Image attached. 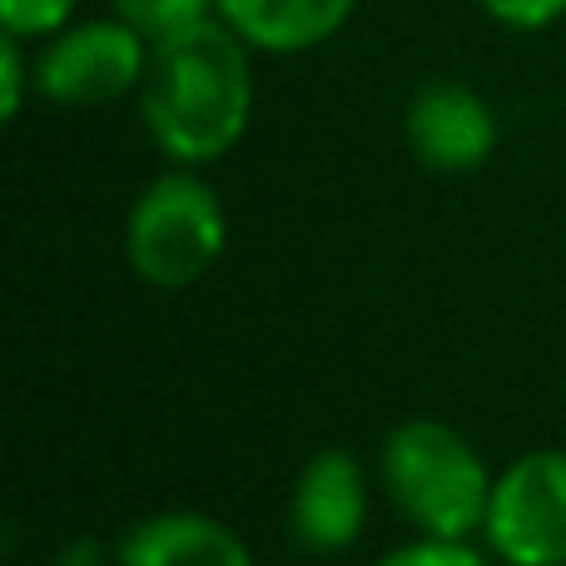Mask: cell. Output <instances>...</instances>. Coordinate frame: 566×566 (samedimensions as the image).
I'll list each match as a JSON object with an SVG mask.
<instances>
[{"mask_svg": "<svg viewBox=\"0 0 566 566\" xmlns=\"http://www.w3.org/2000/svg\"><path fill=\"white\" fill-rule=\"evenodd\" d=\"M50 566H105V547L95 537H70Z\"/></svg>", "mask_w": 566, "mask_h": 566, "instance_id": "cell-15", "label": "cell"}, {"mask_svg": "<svg viewBox=\"0 0 566 566\" xmlns=\"http://www.w3.org/2000/svg\"><path fill=\"white\" fill-rule=\"evenodd\" d=\"M373 566H488V562H482L478 552L468 547V542H438V537H422V542H412V547L388 552V557L373 562Z\"/></svg>", "mask_w": 566, "mask_h": 566, "instance_id": "cell-12", "label": "cell"}, {"mask_svg": "<svg viewBox=\"0 0 566 566\" xmlns=\"http://www.w3.org/2000/svg\"><path fill=\"white\" fill-rule=\"evenodd\" d=\"M488 542L512 566H566V452L537 448L492 482Z\"/></svg>", "mask_w": 566, "mask_h": 566, "instance_id": "cell-4", "label": "cell"}, {"mask_svg": "<svg viewBox=\"0 0 566 566\" xmlns=\"http://www.w3.org/2000/svg\"><path fill=\"white\" fill-rule=\"evenodd\" d=\"M229 224L219 195L195 175H159L125 224L129 269L149 289H189L224 259Z\"/></svg>", "mask_w": 566, "mask_h": 566, "instance_id": "cell-3", "label": "cell"}, {"mask_svg": "<svg viewBox=\"0 0 566 566\" xmlns=\"http://www.w3.org/2000/svg\"><path fill=\"white\" fill-rule=\"evenodd\" d=\"M408 149L432 175H468L497 149V115L478 90L432 80L408 105Z\"/></svg>", "mask_w": 566, "mask_h": 566, "instance_id": "cell-6", "label": "cell"}, {"mask_svg": "<svg viewBox=\"0 0 566 566\" xmlns=\"http://www.w3.org/2000/svg\"><path fill=\"white\" fill-rule=\"evenodd\" d=\"M358 0H214L219 20L239 30L254 50L298 55L348 25Z\"/></svg>", "mask_w": 566, "mask_h": 566, "instance_id": "cell-9", "label": "cell"}, {"mask_svg": "<svg viewBox=\"0 0 566 566\" xmlns=\"http://www.w3.org/2000/svg\"><path fill=\"white\" fill-rule=\"evenodd\" d=\"M75 0H0V20L10 35L30 40V35H55L70 25Z\"/></svg>", "mask_w": 566, "mask_h": 566, "instance_id": "cell-11", "label": "cell"}, {"mask_svg": "<svg viewBox=\"0 0 566 566\" xmlns=\"http://www.w3.org/2000/svg\"><path fill=\"white\" fill-rule=\"evenodd\" d=\"M368 497H363V468L353 452L323 448L303 462L293 488V537L303 552H343L353 547Z\"/></svg>", "mask_w": 566, "mask_h": 566, "instance_id": "cell-7", "label": "cell"}, {"mask_svg": "<svg viewBox=\"0 0 566 566\" xmlns=\"http://www.w3.org/2000/svg\"><path fill=\"white\" fill-rule=\"evenodd\" d=\"M149 70V40L129 20H85V25L55 30L35 65V85L45 99L65 109L80 105H109L145 85Z\"/></svg>", "mask_w": 566, "mask_h": 566, "instance_id": "cell-5", "label": "cell"}, {"mask_svg": "<svg viewBox=\"0 0 566 566\" xmlns=\"http://www.w3.org/2000/svg\"><path fill=\"white\" fill-rule=\"evenodd\" d=\"M209 6L214 0H115L119 20H129L149 45H159L169 35H185L189 25L209 20Z\"/></svg>", "mask_w": 566, "mask_h": 566, "instance_id": "cell-10", "label": "cell"}, {"mask_svg": "<svg viewBox=\"0 0 566 566\" xmlns=\"http://www.w3.org/2000/svg\"><path fill=\"white\" fill-rule=\"evenodd\" d=\"M20 105H25V55H20V35L0 40V115L15 119Z\"/></svg>", "mask_w": 566, "mask_h": 566, "instance_id": "cell-14", "label": "cell"}, {"mask_svg": "<svg viewBox=\"0 0 566 566\" xmlns=\"http://www.w3.org/2000/svg\"><path fill=\"white\" fill-rule=\"evenodd\" d=\"M507 30H547L566 15V0H478Z\"/></svg>", "mask_w": 566, "mask_h": 566, "instance_id": "cell-13", "label": "cell"}, {"mask_svg": "<svg viewBox=\"0 0 566 566\" xmlns=\"http://www.w3.org/2000/svg\"><path fill=\"white\" fill-rule=\"evenodd\" d=\"M119 566H254V552L205 512H159L125 532Z\"/></svg>", "mask_w": 566, "mask_h": 566, "instance_id": "cell-8", "label": "cell"}, {"mask_svg": "<svg viewBox=\"0 0 566 566\" xmlns=\"http://www.w3.org/2000/svg\"><path fill=\"white\" fill-rule=\"evenodd\" d=\"M244 45L249 40L229 20H199L185 35L149 45L139 115L169 159L209 165L244 139L254 115V70Z\"/></svg>", "mask_w": 566, "mask_h": 566, "instance_id": "cell-1", "label": "cell"}, {"mask_svg": "<svg viewBox=\"0 0 566 566\" xmlns=\"http://www.w3.org/2000/svg\"><path fill=\"white\" fill-rule=\"evenodd\" d=\"M382 488L392 507L438 542H468L488 522L492 478L478 448L438 418H408L382 438Z\"/></svg>", "mask_w": 566, "mask_h": 566, "instance_id": "cell-2", "label": "cell"}]
</instances>
